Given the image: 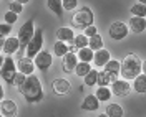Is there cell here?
Segmentation results:
<instances>
[{
  "mask_svg": "<svg viewBox=\"0 0 146 117\" xmlns=\"http://www.w3.org/2000/svg\"><path fill=\"white\" fill-rule=\"evenodd\" d=\"M3 20H5V23H7V25H13V23H15V22L18 20V15L9 10V12L5 13V17H3Z\"/></svg>",
  "mask_w": 146,
  "mask_h": 117,
  "instance_id": "1f68e13d",
  "label": "cell"
},
{
  "mask_svg": "<svg viewBox=\"0 0 146 117\" xmlns=\"http://www.w3.org/2000/svg\"><path fill=\"white\" fill-rule=\"evenodd\" d=\"M10 30H12V27H10V25H7V23H3V25H2V23H0V40H2L3 36L9 35Z\"/></svg>",
  "mask_w": 146,
  "mask_h": 117,
  "instance_id": "d590c367",
  "label": "cell"
},
{
  "mask_svg": "<svg viewBox=\"0 0 146 117\" xmlns=\"http://www.w3.org/2000/svg\"><path fill=\"white\" fill-rule=\"evenodd\" d=\"M0 74H2V79L7 82V84H13V78L17 74V66H15V59L12 56H5L3 58V63L0 68Z\"/></svg>",
  "mask_w": 146,
  "mask_h": 117,
  "instance_id": "5b68a950",
  "label": "cell"
},
{
  "mask_svg": "<svg viewBox=\"0 0 146 117\" xmlns=\"http://www.w3.org/2000/svg\"><path fill=\"white\" fill-rule=\"evenodd\" d=\"M13 2H18V3H22V5H23V3H28L30 0H13Z\"/></svg>",
  "mask_w": 146,
  "mask_h": 117,
  "instance_id": "74e56055",
  "label": "cell"
},
{
  "mask_svg": "<svg viewBox=\"0 0 146 117\" xmlns=\"http://www.w3.org/2000/svg\"><path fill=\"white\" fill-rule=\"evenodd\" d=\"M108 117H123L125 112H123V107L119 104H108L106 106V112H105Z\"/></svg>",
  "mask_w": 146,
  "mask_h": 117,
  "instance_id": "ffe728a7",
  "label": "cell"
},
{
  "mask_svg": "<svg viewBox=\"0 0 146 117\" xmlns=\"http://www.w3.org/2000/svg\"><path fill=\"white\" fill-rule=\"evenodd\" d=\"M103 68H105L103 73H105V76L108 78L110 82H113V81L118 79V76H119V61H116V59H110Z\"/></svg>",
  "mask_w": 146,
  "mask_h": 117,
  "instance_id": "8fae6325",
  "label": "cell"
},
{
  "mask_svg": "<svg viewBox=\"0 0 146 117\" xmlns=\"http://www.w3.org/2000/svg\"><path fill=\"white\" fill-rule=\"evenodd\" d=\"M18 107L17 102L12 99H2L0 101V116L2 117H17Z\"/></svg>",
  "mask_w": 146,
  "mask_h": 117,
  "instance_id": "9c48e42d",
  "label": "cell"
},
{
  "mask_svg": "<svg viewBox=\"0 0 146 117\" xmlns=\"http://www.w3.org/2000/svg\"><path fill=\"white\" fill-rule=\"evenodd\" d=\"M2 63H3V58L0 56V68H2Z\"/></svg>",
  "mask_w": 146,
  "mask_h": 117,
  "instance_id": "ab89813d",
  "label": "cell"
},
{
  "mask_svg": "<svg viewBox=\"0 0 146 117\" xmlns=\"http://www.w3.org/2000/svg\"><path fill=\"white\" fill-rule=\"evenodd\" d=\"M83 35L86 36V38H91V36L98 35V30H96V27H95V25H90V27L85 28V33H83Z\"/></svg>",
  "mask_w": 146,
  "mask_h": 117,
  "instance_id": "e575fe53",
  "label": "cell"
},
{
  "mask_svg": "<svg viewBox=\"0 0 146 117\" xmlns=\"http://www.w3.org/2000/svg\"><path fill=\"white\" fill-rule=\"evenodd\" d=\"M135 91L139 92V94H143L146 91V76L145 74H138L136 78H135Z\"/></svg>",
  "mask_w": 146,
  "mask_h": 117,
  "instance_id": "cb8c5ba5",
  "label": "cell"
},
{
  "mask_svg": "<svg viewBox=\"0 0 146 117\" xmlns=\"http://www.w3.org/2000/svg\"><path fill=\"white\" fill-rule=\"evenodd\" d=\"M18 91L28 104H36L43 99V88L35 74L25 76V81L18 86Z\"/></svg>",
  "mask_w": 146,
  "mask_h": 117,
  "instance_id": "6da1fadb",
  "label": "cell"
},
{
  "mask_svg": "<svg viewBox=\"0 0 146 117\" xmlns=\"http://www.w3.org/2000/svg\"><path fill=\"white\" fill-rule=\"evenodd\" d=\"M23 81H25V76H23L22 73H17V74H15V78H13V84H12V86L18 88V86H20Z\"/></svg>",
  "mask_w": 146,
  "mask_h": 117,
  "instance_id": "8d00e7d4",
  "label": "cell"
},
{
  "mask_svg": "<svg viewBox=\"0 0 146 117\" xmlns=\"http://www.w3.org/2000/svg\"><path fill=\"white\" fill-rule=\"evenodd\" d=\"M72 43L76 50H82V48H86V46H88V38L85 35H75Z\"/></svg>",
  "mask_w": 146,
  "mask_h": 117,
  "instance_id": "83f0119b",
  "label": "cell"
},
{
  "mask_svg": "<svg viewBox=\"0 0 146 117\" xmlns=\"http://www.w3.org/2000/svg\"><path fill=\"white\" fill-rule=\"evenodd\" d=\"M143 71V59L138 56L136 53H129L123 58V61L119 63V73L121 78L125 79H135L138 74H141Z\"/></svg>",
  "mask_w": 146,
  "mask_h": 117,
  "instance_id": "7a4b0ae2",
  "label": "cell"
},
{
  "mask_svg": "<svg viewBox=\"0 0 146 117\" xmlns=\"http://www.w3.org/2000/svg\"><path fill=\"white\" fill-rule=\"evenodd\" d=\"M52 61H53V54L48 53V51H40L33 58V64L40 71H48L50 66H52Z\"/></svg>",
  "mask_w": 146,
  "mask_h": 117,
  "instance_id": "52a82bcc",
  "label": "cell"
},
{
  "mask_svg": "<svg viewBox=\"0 0 146 117\" xmlns=\"http://www.w3.org/2000/svg\"><path fill=\"white\" fill-rule=\"evenodd\" d=\"M95 97H96L98 101H101V102H108L110 97H111V91H110L108 88H98Z\"/></svg>",
  "mask_w": 146,
  "mask_h": 117,
  "instance_id": "4316f807",
  "label": "cell"
},
{
  "mask_svg": "<svg viewBox=\"0 0 146 117\" xmlns=\"http://www.w3.org/2000/svg\"><path fill=\"white\" fill-rule=\"evenodd\" d=\"M73 71L76 73V76L85 78V76L91 71V64L90 63H78L76 66H75V69H73Z\"/></svg>",
  "mask_w": 146,
  "mask_h": 117,
  "instance_id": "d4e9b609",
  "label": "cell"
},
{
  "mask_svg": "<svg viewBox=\"0 0 146 117\" xmlns=\"http://www.w3.org/2000/svg\"><path fill=\"white\" fill-rule=\"evenodd\" d=\"M78 5V0H62V8L63 10H75Z\"/></svg>",
  "mask_w": 146,
  "mask_h": 117,
  "instance_id": "4dcf8cb0",
  "label": "cell"
},
{
  "mask_svg": "<svg viewBox=\"0 0 146 117\" xmlns=\"http://www.w3.org/2000/svg\"><path fill=\"white\" fill-rule=\"evenodd\" d=\"M96 84H100V88H106V86L110 84L108 78L105 76V73H103V71L98 73V78H96Z\"/></svg>",
  "mask_w": 146,
  "mask_h": 117,
  "instance_id": "836d02e7",
  "label": "cell"
},
{
  "mask_svg": "<svg viewBox=\"0 0 146 117\" xmlns=\"http://www.w3.org/2000/svg\"><path fill=\"white\" fill-rule=\"evenodd\" d=\"M93 20H95V17H93V12L90 7H82L78 12H75L72 18V25L76 28H86L93 25Z\"/></svg>",
  "mask_w": 146,
  "mask_h": 117,
  "instance_id": "3957f363",
  "label": "cell"
},
{
  "mask_svg": "<svg viewBox=\"0 0 146 117\" xmlns=\"http://www.w3.org/2000/svg\"><path fill=\"white\" fill-rule=\"evenodd\" d=\"M46 7L50 8V12H53L56 17H62V15H63L62 0H46Z\"/></svg>",
  "mask_w": 146,
  "mask_h": 117,
  "instance_id": "44dd1931",
  "label": "cell"
},
{
  "mask_svg": "<svg viewBox=\"0 0 146 117\" xmlns=\"http://www.w3.org/2000/svg\"><path fill=\"white\" fill-rule=\"evenodd\" d=\"M110 36L113 38V40H123V38H126L128 35V27L123 23V22H115V23H111L110 25V30H108Z\"/></svg>",
  "mask_w": 146,
  "mask_h": 117,
  "instance_id": "30bf717a",
  "label": "cell"
},
{
  "mask_svg": "<svg viewBox=\"0 0 146 117\" xmlns=\"http://www.w3.org/2000/svg\"><path fill=\"white\" fill-rule=\"evenodd\" d=\"M9 10L18 15L20 12H23V5H22V3H18V2H13V0H12V2L9 3Z\"/></svg>",
  "mask_w": 146,
  "mask_h": 117,
  "instance_id": "d6a6232c",
  "label": "cell"
},
{
  "mask_svg": "<svg viewBox=\"0 0 146 117\" xmlns=\"http://www.w3.org/2000/svg\"><path fill=\"white\" fill-rule=\"evenodd\" d=\"M2 50H3V53L7 54V56H12V54L20 50V45H18V40L17 38H7L5 41H3V46H2Z\"/></svg>",
  "mask_w": 146,
  "mask_h": 117,
  "instance_id": "2e32d148",
  "label": "cell"
},
{
  "mask_svg": "<svg viewBox=\"0 0 146 117\" xmlns=\"http://www.w3.org/2000/svg\"><path fill=\"white\" fill-rule=\"evenodd\" d=\"M100 101L95 97V94H90V96H86L82 102V109L83 110H96V109L100 107V104H98Z\"/></svg>",
  "mask_w": 146,
  "mask_h": 117,
  "instance_id": "d6986e66",
  "label": "cell"
},
{
  "mask_svg": "<svg viewBox=\"0 0 146 117\" xmlns=\"http://www.w3.org/2000/svg\"><path fill=\"white\" fill-rule=\"evenodd\" d=\"M3 99V88H2V84H0V101Z\"/></svg>",
  "mask_w": 146,
  "mask_h": 117,
  "instance_id": "f35d334b",
  "label": "cell"
},
{
  "mask_svg": "<svg viewBox=\"0 0 146 117\" xmlns=\"http://www.w3.org/2000/svg\"><path fill=\"white\" fill-rule=\"evenodd\" d=\"M93 59H95V66H100V68H103V66L108 63L110 59H111V58H110V51H108V50H103V48H101V50H98L96 53H93Z\"/></svg>",
  "mask_w": 146,
  "mask_h": 117,
  "instance_id": "e0dca14e",
  "label": "cell"
},
{
  "mask_svg": "<svg viewBox=\"0 0 146 117\" xmlns=\"http://www.w3.org/2000/svg\"><path fill=\"white\" fill-rule=\"evenodd\" d=\"M96 78H98V71L91 69V71L85 76V86H95V84H96Z\"/></svg>",
  "mask_w": 146,
  "mask_h": 117,
  "instance_id": "f546056e",
  "label": "cell"
},
{
  "mask_svg": "<svg viewBox=\"0 0 146 117\" xmlns=\"http://www.w3.org/2000/svg\"><path fill=\"white\" fill-rule=\"evenodd\" d=\"M131 13H133V17L145 18L146 17V5H143V3H136V5H133V7H131Z\"/></svg>",
  "mask_w": 146,
  "mask_h": 117,
  "instance_id": "f1b7e54d",
  "label": "cell"
},
{
  "mask_svg": "<svg viewBox=\"0 0 146 117\" xmlns=\"http://www.w3.org/2000/svg\"><path fill=\"white\" fill-rule=\"evenodd\" d=\"M128 27V31H133V33H143L146 28V22L145 18H139V17H131L129 23L126 25Z\"/></svg>",
  "mask_w": 146,
  "mask_h": 117,
  "instance_id": "5bb4252c",
  "label": "cell"
},
{
  "mask_svg": "<svg viewBox=\"0 0 146 117\" xmlns=\"http://www.w3.org/2000/svg\"><path fill=\"white\" fill-rule=\"evenodd\" d=\"M33 33H35V27H33V20H28V22H25L23 25H22V28H20V31H18V45H20V48L25 51V46L28 45V41L32 40V36H33Z\"/></svg>",
  "mask_w": 146,
  "mask_h": 117,
  "instance_id": "8992f818",
  "label": "cell"
},
{
  "mask_svg": "<svg viewBox=\"0 0 146 117\" xmlns=\"http://www.w3.org/2000/svg\"><path fill=\"white\" fill-rule=\"evenodd\" d=\"M98 117H108V116H106V114H100Z\"/></svg>",
  "mask_w": 146,
  "mask_h": 117,
  "instance_id": "b9f144b4",
  "label": "cell"
},
{
  "mask_svg": "<svg viewBox=\"0 0 146 117\" xmlns=\"http://www.w3.org/2000/svg\"><path fill=\"white\" fill-rule=\"evenodd\" d=\"M42 45H43V31H42V28H38V30H35V33L32 36V40L28 41V45L25 46L27 58L33 59L36 54L42 51Z\"/></svg>",
  "mask_w": 146,
  "mask_h": 117,
  "instance_id": "277c9868",
  "label": "cell"
},
{
  "mask_svg": "<svg viewBox=\"0 0 146 117\" xmlns=\"http://www.w3.org/2000/svg\"><path fill=\"white\" fill-rule=\"evenodd\" d=\"M88 48H90L91 51L101 50L103 48V38L100 35H95V36H91V38H88Z\"/></svg>",
  "mask_w": 146,
  "mask_h": 117,
  "instance_id": "603a6c76",
  "label": "cell"
},
{
  "mask_svg": "<svg viewBox=\"0 0 146 117\" xmlns=\"http://www.w3.org/2000/svg\"><path fill=\"white\" fill-rule=\"evenodd\" d=\"M15 66H17L18 73H22L23 76H30V74H33V71H35L33 59H30V58H27V56L18 58V61L15 63Z\"/></svg>",
  "mask_w": 146,
  "mask_h": 117,
  "instance_id": "7c38bea8",
  "label": "cell"
},
{
  "mask_svg": "<svg viewBox=\"0 0 146 117\" xmlns=\"http://www.w3.org/2000/svg\"><path fill=\"white\" fill-rule=\"evenodd\" d=\"M111 94H115V96H118V97H125L129 94V91H131V86H129V82L126 79H116V81L111 82Z\"/></svg>",
  "mask_w": 146,
  "mask_h": 117,
  "instance_id": "ba28073f",
  "label": "cell"
},
{
  "mask_svg": "<svg viewBox=\"0 0 146 117\" xmlns=\"http://www.w3.org/2000/svg\"><path fill=\"white\" fill-rule=\"evenodd\" d=\"M139 3H143V5H146V0H139Z\"/></svg>",
  "mask_w": 146,
  "mask_h": 117,
  "instance_id": "60d3db41",
  "label": "cell"
},
{
  "mask_svg": "<svg viewBox=\"0 0 146 117\" xmlns=\"http://www.w3.org/2000/svg\"><path fill=\"white\" fill-rule=\"evenodd\" d=\"M62 64H63L62 68H63L65 73H72L73 69H75V66L78 64V58H76V54L75 53H66L63 56V63Z\"/></svg>",
  "mask_w": 146,
  "mask_h": 117,
  "instance_id": "9a60e30c",
  "label": "cell"
},
{
  "mask_svg": "<svg viewBox=\"0 0 146 117\" xmlns=\"http://www.w3.org/2000/svg\"><path fill=\"white\" fill-rule=\"evenodd\" d=\"M52 91L58 96H63V94H68L72 91V84L68 79H63V78H58L52 82Z\"/></svg>",
  "mask_w": 146,
  "mask_h": 117,
  "instance_id": "4fadbf2b",
  "label": "cell"
},
{
  "mask_svg": "<svg viewBox=\"0 0 146 117\" xmlns=\"http://www.w3.org/2000/svg\"><path fill=\"white\" fill-rule=\"evenodd\" d=\"M56 38H58V41H63V43H72L73 38H75V33H73L72 28L68 27H62L56 30Z\"/></svg>",
  "mask_w": 146,
  "mask_h": 117,
  "instance_id": "ac0fdd59",
  "label": "cell"
},
{
  "mask_svg": "<svg viewBox=\"0 0 146 117\" xmlns=\"http://www.w3.org/2000/svg\"><path fill=\"white\" fill-rule=\"evenodd\" d=\"M76 58L80 59V63H90V61H93V51H91L88 46L86 48H82V50H78Z\"/></svg>",
  "mask_w": 146,
  "mask_h": 117,
  "instance_id": "7402d4cb",
  "label": "cell"
},
{
  "mask_svg": "<svg viewBox=\"0 0 146 117\" xmlns=\"http://www.w3.org/2000/svg\"><path fill=\"white\" fill-rule=\"evenodd\" d=\"M2 46H3V41H2V40H0V50H2Z\"/></svg>",
  "mask_w": 146,
  "mask_h": 117,
  "instance_id": "7bdbcfd3",
  "label": "cell"
},
{
  "mask_svg": "<svg viewBox=\"0 0 146 117\" xmlns=\"http://www.w3.org/2000/svg\"><path fill=\"white\" fill-rule=\"evenodd\" d=\"M53 53H55V56L63 58L65 54L68 53V45L63 43V41H56V43L53 45Z\"/></svg>",
  "mask_w": 146,
  "mask_h": 117,
  "instance_id": "484cf974",
  "label": "cell"
}]
</instances>
